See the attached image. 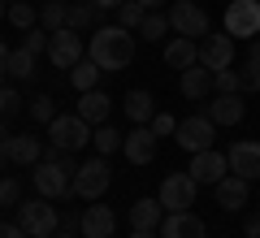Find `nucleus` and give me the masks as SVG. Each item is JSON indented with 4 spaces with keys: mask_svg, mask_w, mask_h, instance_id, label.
<instances>
[{
    "mask_svg": "<svg viewBox=\"0 0 260 238\" xmlns=\"http://www.w3.org/2000/svg\"><path fill=\"white\" fill-rule=\"evenodd\" d=\"M87 56H91L104 74L126 70V65L135 61V30L117 26V22H113V26H100L91 35V44H87Z\"/></svg>",
    "mask_w": 260,
    "mask_h": 238,
    "instance_id": "nucleus-1",
    "label": "nucleus"
},
{
    "mask_svg": "<svg viewBox=\"0 0 260 238\" xmlns=\"http://www.w3.org/2000/svg\"><path fill=\"white\" fill-rule=\"evenodd\" d=\"M74 156L61 152V147H48L44 160L35 165V174H30V182H35V191L44 195V199H70V186H74Z\"/></svg>",
    "mask_w": 260,
    "mask_h": 238,
    "instance_id": "nucleus-2",
    "label": "nucleus"
},
{
    "mask_svg": "<svg viewBox=\"0 0 260 238\" xmlns=\"http://www.w3.org/2000/svg\"><path fill=\"white\" fill-rule=\"evenodd\" d=\"M95 134L91 121H83L78 113H56L52 121H48V139H52V147H61V152H78V147H87Z\"/></svg>",
    "mask_w": 260,
    "mask_h": 238,
    "instance_id": "nucleus-3",
    "label": "nucleus"
},
{
    "mask_svg": "<svg viewBox=\"0 0 260 238\" xmlns=\"http://www.w3.org/2000/svg\"><path fill=\"white\" fill-rule=\"evenodd\" d=\"M109 182H113V169H109V160H104V156L83 160V165H78V174H74V186H70V199L95 203L104 191H109Z\"/></svg>",
    "mask_w": 260,
    "mask_h": 238,
    "instance_id": "nucleus-4",
    "label": "nucleus"
},
{
    "mask_svg": "<svg viewBox=\"0 0 260 238\" xmlns=\"http://www.w3.org/2000/svg\"><path fill=\"white\" fill-rule=\"evenodd\" d=\"M18 225L26 229L30 238H52L56 229H61V212L52 208V199H26V203H18Z\"/></svg>",
    "mask_w": 260,
    "mask_h": 238,
    "instance_id": "nucleus-5",
    "label": "nucleus"
},
{
    "mask_svg": "<svg viewBox=\"0 0 260 238\" xmlns=\"http://www.w3.org/2000/svg\"><path fill=\"white\" fill-rule=\"evenodd\" d=\"M195 195H200V182L191 174H165L156 199L165 203V212H191L195 208Z\"/></svg>",
    "mask_w": 260,
    "mask_h": 238,
    "instance_id": "nucleus-6",
    "label": "nucleus"
},
{
    "mask_svg": "<svg viewBox=\"0 0 260 238\" xmlns=\"http://www.w3.org/2000/svg\"><path fill=\"white\" fill-rule=\"evenodd\" d=\"M225 35L256 39L260 35V0H230L225 5Z\"/></svg>",
    "mask_w": 260,
    "mask_h": 238,
    "instance_id": "nucleus-7",
    "label": "nucleus"
},
{
    "mask_svg": "<svg viewBox=\"0 0 260 238\" xmlns=\"http://www.w3.org/2000/svg\"><path fill=\"white\" fill-rule=\"evenodd\" d=\"M174 143L182 147V152H208V147H217V126L200 113V117H186V121H178V130H174Z\"/></svg>",
    "mask_w": 260,
    "mask_h": 238,
    "instance_id": "nucleus-8",
    "label": "nucleus"
},
{
    "mask_svg": "<svg viewBox=\"0 0 260 238\" xmlns=\"http://www.w3.org/2000/svg\"><path fill=\"white\" fill-rule=\"evenodd\" d=\"M169 30L186 39H204L208 35V13L195 5V0H174L169 5Z\"/></svg>",
    "mask_w": 260,
    "mask_h": 238,
    "instance_id": "nucleus-9",
    "label": "nucleus"
},
{
    "mask_svg": "<svg viewBox=\"0 0 260 238\" xmlns=\"http://www.w3.org/2000/svg\"><path fill=\"white\" fill-rule=\"evenodd\" d=\"M186 174H191L200 186H217L225 174H230V156L217 152V147H208V152H195V156H191V169H186Z\"/></svg>",
    "mask_w": 260,
    "mask_h": 238,
    "instance_id": "nucleus-10",
    "label": "nucleus"
},
{
    "mask_svg": "<svg viewBox=\"0 0 260 238\" xmlns=\"http://www.w3.org/2000/svg\"><path fill=\"white\" fill-rule=\"evenodd\" d=\"M48 61L56 65V70H74L78 61H83V39H78V30H52V39H48Z\"/></svg>",
    "mask_w": 260,
    "mask_h": 238,
    "instance_id": "nucleus-11",
    "label": "nucleus"
},
{
    "mask_svg": "<svg viewBox=\"0 0 260 238\" xmlns=\"http://www.w3.org/2000/svg\"><path fill=\"white\" fill-rule=\"evenodd\" d=\"M243 113H247V104H243L239 91H217V100L204 104V117L213 121V126H239Z\"/></svg>",
    "mask_w": 260,
    "mask_h": 238,
    "instance_id": "nucleus-12",
    "label": "nucleus"
},
{
    "mask_svg": "<svg viewBox=\"0 0 260 238\" xmlns=\"http://www.w3.org/2000/svg\"><path fill=\"white\" fill-rule=\"evenodd\" d=\"M78 234H83V238H113V234H117V212H113L109 203L95 199L91 208H83V225H78Z\"/></svg>",
    "mask_w": 260,
    "mask_h": 238,
    "instance_id": "nucleus-13",
    "label": "nucleus"
},
{
    "mask_svg": "<svg viewBox=\"0 0 260 238\" xmlns=\"http://www.w3.org/2000/svg\"><path fill=\"white\" fill-rule=\"evenodd\" d=\"M230 174H239V178H256L260 182V143L256 139H239V143H230Z\"/></svg>",
    "mask_w": 260,
    "mask_h": 238,
    "instance_id": "nucleus-14",
    "label": "nucleus"
},
{
    "mask_svg": "<svg viewBox=\"0 0 260 238\" xmlns=\"http://www.w3.org/2000/svg\"><path fill=\"white\" fill-rule=\"evenodd\" d=\"M230 61H234V39L230 35H204L200 39V65L204 70H230Z\"/></svg>",
    "mask_w": 260,
    "mask_h": 238,
    "instance_id": "nucleus-15",
    "label": "nucleus"
},
{
    "mask_svg": "<svg viewBox=\"0 0 260 238\" xmlns=\"http://www.w3.org/2000/svg\"><path fill=\"white\" fill-rule=\"evenodd\" d=\"M213 195H217V203H221L225 212H239V208H247V199H251V182L239 178V174H225L221 182L213 186Z\"/></svg>",
    "mask_w": 260,
    "mask_h": 238,
    "instance_id": "nucleus-16",
    "label": "nucleus"
},
{
    "mask_svg": "<svg viewBox=\"0 0 260 238\" xmlns=\"http://www.w3.org/2000/svg\"><path fill=\"white\" fill-rule=\"evenodd\" d=\"M160 238H208V229H204V221L195 217V212H165Z\"/></svg>",
    "mask_w": 260,
    "mask_h": 238,
    "instance_id": "nucleus-17",
    "label": "nucleus"
},
{
    "mask_svg": "<svg viewBox=\"0 0 260 238\" xmlns=\"http://www.w3.org/2000/svg\"><path fill=\"white\" fill-rule=\"evenodd\" d=\"M121 152H126L130 165H148L152 156H156V134H152V126H135L126 134V143H121Z\"/></svg>",
    "mask_w": 260,
    "mask_h": 238,
    "instance_id": "nucleus-18",
    "label": "nucleus"
},
{
    "mask_svg": "<svg viewBox=\"0 0 260 238\" xmlns=\"http://www.w3.org/2000/svg\"><path fill=\"white\" fill-rule=\"evenodd\" d=\"M0 147H5V156H9L13 165H39L44 160V143L35 134H9Z\"/></svg>",
    "mask_w": 260,
    "mask_h": 238,
    "instance_id": "nucleus-19",
    "label": "nucleus"
},
{
    "mask_svg": "<svg viewBox=\"0 0 260 238\" xmlns=\"http://www.w3.org/2000/svg\"><path fill=\"white\" fill-rule=\"evenodd\" d=\"M165 65L169 70H191V65H200V39H186V35H174L165 44Z\"/></svg>",
    "mask_w": 260,
    "mask_h": 238,
    "instance_id": "nucleus-20",
    "label": "nucleus"
},
{
    "mask_svg": "<svg viewBox=\"0 0 260 238\" xmlns=\"http://www.w3.org/2000/svg\"><path fill=\"white\" fill-rule=\"evenodd\" d=\"M178 91H182L186 100H208V95H213V70H204V65L182 70L178 74Z\"/></svg>",
    "mask_w": 260,
    "mask_h": 238,
    "instance_id": "nucleus-21",
    "label": "nucleus"
},
{
    "mask_svg": "<svg viewBox=\"0 0 260 238\" xmlns=\"http://www.w3.org/2000/svg\"><path fill=\"white\" fill-rule=\"evenodd\" d=\"M109 113H113V100L100 91V87L78 95V117H83V121H91V126H104V121H109Z\"/></svg>",
    "mask_w": 260,
    "mask_h": 238,
    "instance_id": "nucleus-22",
    "label": "nucleus"
},
{
    "mask_svg": "<svg viewBox=\"0 0 260 238\" xmlns=\"http://www.w3.org/2000/svg\"><path fill=\"white\" fill-rule=\"evenodd\" d=\"M165 221V203L160 199H135L130 203V225L135 229H160Z\"/></svg>",
    "mask_w": 260,
    "mask_h": 238,
    "instance_id": "nucleus-23",
    "label": "nucleus"
},
{
    "mask_svg": "<svg viewBox=\"0 0 260 238\" xmlns=\"http://www.w3.org/2000/svg\"><path fill=\"white\" fill-rule=\"evenodd\" d=\"M121 109H126V117L135 121V126H148V121L156 117V100H152L148 91H126V100H121Z\"/></svg>",
    "mask_w": 260,
    "mask_h": 238,
    "instance_id": "nucleus-24",
    "label": "nucleus"
},
{
    "mask_svg": "<svg viewBox=\"0 0 260 238\" xmlns=\"http://www.w3.org/2000/svg\"><path fill=\"white\" fill-rule=\"evenodd\" d=\"M100 78H104V70L91 61V56H83V61L70 70V87H74L78 95H83V91H95V87H100Z\"/></svg>",
    "mask_w": 260,
    "mask_h": 238,
    "instance_id": "nucleus-25",
    "label": "nucleus"
},
{
    "mask_svg": "<svg viewBox=\"0 0 260 238\" xmlns=\"http://www.w3.org/2000/svg\"><path fill=\"white\" fill-rule=\"evenodd\" d=\"M100 5H95V0H74V5H70V22H65V26L70 30H91L95 22H100Z\"/></svg>",
    "mask_w": 260,
    "mask_h": 238,
    "instance_id": "nucleus-26",
    "label": "nucleus"
},
{
    "mask_svg": "<svg viewBox=\"0 0 260 238\" xmlns=\"http://www.w3.org/2000/svg\"><path fill=\"white\" fill-rule=\"evenodd\" d=\"M65 22H70V5H65V0H44V9H39V26L52 35V30H65Z\"/></svg>",
    "mask_w": 260,
    "mask_h": 238,
    "instance_id": "nucleus-27",
    "label": "nucleus"
},
{
    "mask_svg": "<svg viewBox=\"0 0 260 238\" xmlns=\"http://www.w3.org/2000/svg\"><path fill=\"white\" fill-rule=\"evenodd\" d=\"M91 143H95V152H100V156H113L121 143H126V134H117V126H95Z\"/></svg>",
    "mask_w": 260,
    "mask_h": 238,
    "instance_id": "nucleus-28",
    "label": "nucleus"
},
{
    "mask_svg": "<svg viewBox=\"0 0 260 238\" xmlns=\"http://www.w3.org/2000/svg\"><path fill=\"white\" fill-rule=\"evenodd\" d=\"M135 35H143L152 44V39H165L169 35V13H156V9H148V18H143V26L135 30Z\"/></svg>",
    "mask_w": 260,
    "mask_h": 238,
    "instance_id": "nucleus-29",
    "label": "nucleus"
},
{
    "mask_svg": "<svg viewBox=\"0 0 260 238\" xmlns=\"http://www.w3.org/2000/svg\"><path fill=\"white\" fill-rule=\"evenodd\" d=\"M9 22L18 30H30V26H39V9L26 5V0H18V5H9Z\"/></svg>",
    "mask_w": 260,
    "mask_h": 238,
    "instance_id": "nucleus-30",
    "label": "nucleus"
},
{
    "mask_svg": "<svg viewBox=\"0 0 260 238\" xmlns=\"http://www.w3.org/2000/svg\"><path fill=\"white\" fill-rule=\"evenodd\" d=\"M143 18H148V9H143L139 0H126V5L117 9V26H126V30H139Z\"/></svg>",
    "mask_w": 260,
    "mask_h": 238,
    "instance_id": "nucleus-31",
    "label": "nucleus"
},
{
    "mask_svg": "<svg viewBox=\"0 0 260 238\" xmlns=\"http://www.w3.org/2000/svg\"><path fill=\"white\" fill-rule=\"evenodd\" d=\"M9 74H13V78H30V74H35V52L13 48V52H9Z\"/></svg>",
    "mask_w": 260,
    "mask_h": 238,
    "instance_id": "nucleus-32",
    "label": "nucleus"
},
{
    "mask_svg": "<svg viewBox=\"0 0 260 238\" xmlns=\"http://www.w3.org/2000/svg\"><path fill=\"white\" fill-rule=\"evenodd\" d=\"M30 117L48 126V121L56 117V100H52V95H35V100H30Z\"/></svg>",
    "mask_w": 260,
    "mask_h": 238,
    "instance_id": "nucleus-33",
    "label": "nucleus"
},
{
    "mask_svg": "<svg viewBox=\"0 0 260 238\" xmlns=\"http://www.w3.org/2000/svg\"><path fill=\"white\" fill-rule=\"evenodd\" d=\"M48 39H52V35H48L44 26H30L26 35H22V48H26V52H35V56H39V52H48Z\"/></svg>",
    "mask_w": 260,
    "mask_h": 238,
    "instance_id": "nucleus-34",
    "label": "nucleus"
},
{
    "mask_svg": "<svg viewBox=\"0 0 260 238\" xmlns=\"http://www.w3.org/2000/svg\"><path fill=\"white\" fill-rule=\"evenodd\" d=\"M22 113V95L13 87H0V117H18Z\"/></svg>",
    "mask_w": 260,
    "mask_h": 238,
    "instance_id": "nucleus-35",
    "label": "nucleus"
},
{
    "mask_svg": "<svg viewBox=\"0 0 260 238\" xmlns=\"http://www.w3.org/2000/svg\"><path fill=\"white\" fill-rule=\"evenodd\" d=\"M213 87H217V91H243L239 70H217V74H213Z\"/></svg>",
    "mask_w": 260,
    "mask_h": 238,
    "instance_id": "nucleus-36",
    "label": "nucleus"
},
{
    "mask_svg": "<svg viewBox=\"0 0 260 238\" xmlns=\"http://www.w3.org/2000/svg\"><path fill=\"white\" fill-rule=\"evenodd\" d=\"M22 199V182L18 178H0V203L9 208V203H18Z\"/></svg>",
    "mask_w": 260,
    "mask_h": 238,
    "instance_id": "nucleus-37",
    "label": "nucleus"
},
{
    "mask_svg": "<svg viewBox=\"0 0 260 238\" xmlns=\"http://www.w3.org/2000/svg\"><path fill=\"white\" fill-rule=\"evenodd\" d=\"M148 126H152V134H156V139H169V134H174V130H178V121L169 117V113H156V117H152Z\"/></svg>",
    "mask_w": 260,
    "mask_h": 238,
    "instance_id": "nucleus-38",
    "label": "nucleus"
},
{
    "mask_svg": "<svg viewBox=\"0 0 260 238\" xmlns=\"http://www.w3.org/2000/svg\"><path fill=\"white\" fill-rule=\"evenodd\" d=\"M239 83H243V91H260V65H243Z\"/></svg>",
    "mask_w": 260,
    "mask_h": 238,
    "instance_id": "nucleus-39",
    "label": "nucleus"
},
{
    "mask_svg": "<svg viewBox=\"0 0 260 238\" xmlns=\"http://www.w3.org/2000/svg\"><path fill=\"white\" fill-rule=\"evenodd\" d=\"M0 238H30V234L18 225V221H13V225H9V221H0Z\"/></svg>",
    "mask_w": 260,
    "mask_h": 238,
    "instance_id": "nucleus-40",
    "label": "nucleus"
},
{
    "mask_svg": "<svg viewBox=\"0 0 260 238\" xmlns=\"http://www.w3.org/2000/svg\"><path fill=\"white\" fill-rule=\"evenodd\" d=\"M243 234H247V238H260V212H251V217L243 221Z\"/></svg>",
    "mask_w": 260,
    "mask_h": 238,
    "instance_id": "nucleus-41",
    "label": "nucleus"
},
{
    "mask_svg": "<svg viewBox=\"0 0 260 238\" xmlns=\"http://www.w3.org/2000/svg\"><path fill=\"white\" fill-rule=\"evenodd\" d=\"M9 52H13V48L0 44V87H5V78H9Z\"/></svg>",
    "mask_w": 260,
    "mask_h": 238,
    "instance_id": "nucleus-42",
    "label": "nucleus"
},
{
    "mask_svg": "<svg viewBox=\"0 0 260 238\" xmlns=\"http://www.w3.org/2000/svg\"><path fill=\"white\" fill-rule=\"evenodd\" d=\"M247 65H260V35L247 39Z\"/></svg>",
    "mask_w": 260,
    "mask_h": 238,
    "instance_id": "nucleus-43",
    "label": "nucleus"
},
{
    "mask_svg": "<svg viewBox=\"0 0 260 238\" xmlns=\"http://www.w3.org/2000/svg\"><path fill=\"white\" fill-rule=\"evenodd\" d=\"M78 225H83V217H78V212H65V217H61V229H78Z\"/></svg>",
    "mask_w": 260,
    "mask_h": 238,
    "instance_id": "nucleus-44",
    "label": "nucleus"
},
{
    "mask_svg": "<svg viewBox=\"0 0 260 238\" xmlns=\"http://www.w3.org/2000/svg\"><path fill=\"white\" fill-rule=\"evenodd\" d=\"M130 238H160V229H135Z\"/></svg>",
    "mask_w": 260,
    "mask_h": 238,
    "instance_id": "nucleus-45",
    "label": "nucleus"
},
{
    "mask_svg": "<svg viewBox=\"0 0 260 238\" xmlns=\"http://www.w3.org/2000/svg\"><path fill=\"white\" fill-rule=\"evenodd\" d=\"M95 5H100V9H121L126 0H95Z\"/></svg>",
    "mask_w": 260,
    "mask_h": 238,
    "instance_id": "nucleus-46",
    "label": "nucleus"
},
{
    "mask_svg": "<svg viewBox=\"0 0 260 238\" xmlns=\"http://www.w3.org/2000/svg\"><path fill=\"white\" fill-rule=\"evenodd\" d=\"M9 139V117H0V143Z\"/></svg>",
    "mask_w": 260,
    "mask_h": 238,
    "instance_id": "nucleus-47",
    "label": "nucleus"
},
{
    "mask_svg": "<svg viewBox=\"0 0 260 238\" xmlns=\"http://www.w3.org/2000/svg\"><path fill=\"white\" fill-rule=\"evenodd\" d=\"M143 9H160V5H165V0H139Z\"/></svg>",
    "mask_w": 260,
    "mask_h": 238,
    "instance_id": "nucleus-48",
    "label": "nucleus"
},
{
    "mask_svg": "<svg viewBox=\"0 0 260 238\" xmlns=\"http://www.w3.org/2000/svg\"><path fill=\"white\" fill-rule=\"evenodd\" d=\"M52 238H78V234H74V229H56Z\"/></svg>",
    "mask_w": 260,
    "mask_h": 238,
    "instance_id": "nucleus-49",
    "label": "nucleus"
},
{
    "mask_svg": "<svg viewBox=\"0 0 260 238\" xmlns=\"http://www.w3.org/2000/svg\"><path fill=\"white\" fill-rule=\"evenodd\" d=\"M5 13H9V5H5V0H0V18H5Z\"/></svg>",
    "mask_w": 260,
    "mask_h": 238,
    "instance_id": "nucleus-50",
    "label": "nucleus"
},
{
    "mask_svg": "<svg viewBox=\"0 0 260 238\" xmlns=\"http://www.w3.org/2000/svg\"><path fill=\"white\" fill-rule=\"evenodd\" d=\"M5 160H9V156H5V147H0V169H5Z\"/></svg>",
    "mask_w": 260,
    "mask_h": 238,
    "instance_id": "nucleus-51",
    "label": "nucleus"
},
{
    "mask_svg": "<svg viewBox=\"0 0 260 238\" xmlns=\"http://www.w3.org/2000/svg\"><path fill=\"white\" fill-rule=\"evenodd\" d=\"M256 199H260V186H256Z\"/></svg>",
    "mask_w": 260,
    "mask_h": 238,
    "instance_id": "nucleus-52",
    "label": "nucleus"
},
{
    "mask_svg": "<svg viewBox=\"0 0 260 238\" xmlns=\"http://www.w3.org/2000/svg\"><path fill=\"white\" fill-rule=\"evenodd\" d=\"M9 5H18V0H9Z\"/></svg>",
    "mask_w": 260,
    "mask_h": 238,
    "instance_id": "nucleus-53",
    "label": "nucleus"
}]
</instances>
